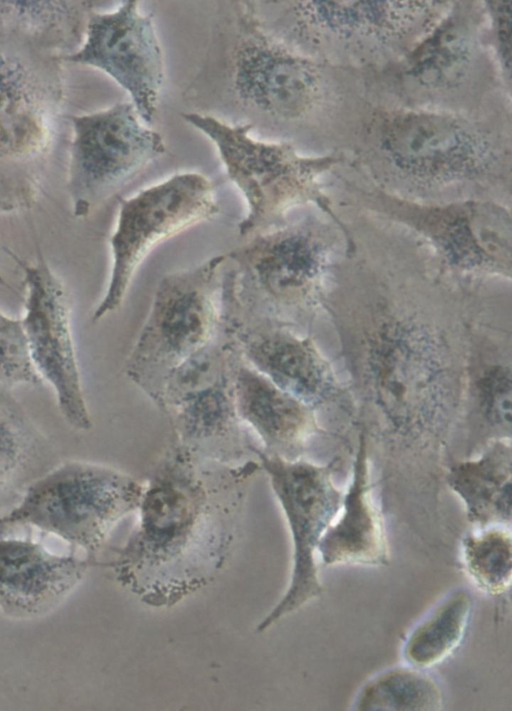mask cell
Listing matches in <instances>:
<instances>
[{"instance_id": "4fadbf2b", "label": "cell", "mask_w": 512, "mask_h": 711, "mask_svg": "<svg viewBox=\"0 0 512 711\" xmlns=\"http://www.w3.org/2000/svg\"><path fill=\"white\" fill-rule=\"evenodd\" d=\"M86 41L63 60L97 67L131 96L140 118L150 123L164 79L162 50L152 19L129 0L114 12L88 15Z\"/></svg>"}, {"instance_id": "ffe728a7", "label": "cell", "mask_w": 512, "mask_h": 711, "mask_svg": "<svg viewBox=\"0 0 512 711\" xmlns=\"http://www.w3.org/2000/svg\"><path fill=\"white\" fill-rule=\"evenodd\" d=\"M443 707V694L423 669L401 666L370 678L354 697L351 709L359 711H432Z\"/></svg>"}, {"instance_id": "3957f363", "label": "cell", "mask_w": 512, "mask_h": 711, "mask_svg": "<svg viewBox=\"0 0 512 711\" xmlns=\"http://www.w3.org/2000/svg\"><path fill=\"white\" fill-rule=\"evenodd\" d=\"M227 255L166 274L128 354L124 371L157 406L173 374L208 347L221 330L222 277Z\"/></svg>"}, {"instance_id": "52a82bcc", "label": "cell", "mask_w": 512, "mask_h": 711, "mask_svg": "<svg viewBox=\"0 0 512 711\" xmlns=\"http://www.w3.org/2000/svg\"><path fill=\"white\" fill-rule=\"evenodd\" d=\"M254 453L284 512L293 547L290 585L258 625L257 631L261 632L321 595L316 552L322 535L340 510L343 492L333 480L338 459L320 465L266 454L258 446Z\"/></svg>"}, {"instance_id": "6da1fadb", "label": "cell", "mask_w": 512, "mask_h": 711, "mask_svg": "<svg viewBox=\"0 0 512 711\" xmlns=\"http://www.w3.org/2000/svg\"><path fill=\"white\" fill-rule=\"evenodd\" d=\"M257 459L225 465L174 440L144 483L139 522L112 564L153 605L176 602L208 580L230 548Z\"/></svg>"}, {"instance_id": "7c38bea8", "label": "cell", "mask_w": 512, "mask_h": 711, "mask_svg": "<svg viewBox=\"0 0 512 711\" xmlns=\"http://www.w3.org/2000/svg\"><path fill=\"white\" fill-rule=\"evenodd\" d=\"M221 325L244 360L314 410L334 392L324 357L287 324L243 307L222 279Z\"/></svg>"}, {"instance_id": "d6986e66", "label": "cell", "mask_w": 512, "mask_h": 711, "mask_svg": "<svg viewBox=\"0 0 512 711\" xmlns=\"http://www.w3.org/2000/svg\"><path fill=\"white\" fill-rule=\"evenodd\" d=\"M472 605L464 589L443 598L409 633L402 649L406 662L424 669L449 657L464 638Z\"/></svg>"}, {"instance_id": "8fae6325", "label": "cell", "mask_w": 512, "mask_h": 711, "mask_svg": "<svg viewBox=\"0 0 512 711\" xmlns=\"http://www.w3.org/2000/svg\"><path fill=\"white\" fill-rule=\"evenodd\" d=\"M14 259L24 275L26 300L21 320L33 363L52 386L65 421L76 430L88 431L92 419L76 357L67 290L42 257L34 263Z\"/></svg>"}, {"instance_id": "d4e9b609", "label": "cell", "mask_w": 512, "mask_h": 711, "mask_svg": "<svg viewBox=\"0 0 512 711\" xmlns=\"http://www.w3.org/2000/svg\"><path fill=\"white\" fill-rule=\"evenodd\" d=\"M511 385L508 374L492 371L477 386L474 408L481 422L498 438H510Z\"/></svg>"}, {"instance_id": "44dd1931", "label": "cell", "mask_w": 512, "mask_h": 711, "mask_svg": "<svg viewBox=\"0 0 512 711\" xmlns=\"http://www.w3.org/2000/svg\"><path fill=\"white\" fill-rule=\"evenodd\" d=\"M43 444L22 406L0 386V496L38 467Z\"/></svg>"}, {"instance_id": "9c48e42d", "label": "cell", "mask_w": 512, "mask_h": 711, "mask_svg": "<svg viewBox=\"0 0 512 711\" xmlns=\"http://www.w3.org/2000/svg\"><path fill=\"white\" fill-rule=\"evenodd\" d=\"M183 118L215 143L229 178L246 198L248 213L238 226L241 236L271 230L302 198L307 165L289 145L252 138V124L231 126L198 113Z\"/></svg>"}, {"instance_id": "ac0fdd59", "label": "cell", "mask_w": 512, "mask_h": 711, "mask_svg": "<svg viewBox=\"0 0 512 711\" xmlns=\"http://www.w3.org/2000/svg\"><path fill=\"white\" fill-rule=\"evenodd\" d=\"M415 3V2H414ZM387 2H298L292 16L301 29H319L344 36H386L401 28L409 16L415 15L416 5Z\"/></svg>"}, {"instance_id": "484cf974", "label": "cell", "mask_w": 512, "mask_h": 711, "mask_svg": "<svg viewBox=\"0 0 512 711\" xmlns=\"http://www.w3.org/2000/svg\"><path fill=\"white\" fill-rule=\"evenodd\" d=\"M0 284L6 285V281L3 278V275L0 273Z\"/></svg>"}, {"instance_id": "cb8c5ba5", "label": "cell", "mask_w": 512, "mask_h": 711, "mask_svg": "<svg viewBox=\"0 0 512 711\" xmlns=\"http://www.w3.org/2000/svg\"><path fill=\"white\" fill-rule=\"evenodd\" d=\"M42 382L31 357L22 320L0 311V386L9 389Z\"/></svg>"}, {"instance_id": "5bb4252c", "label": "cell", "mask_w": 512, "mask_h": 711, "mask_svg": "<svg viewBox=\"0 0 512 711\" xmlns=\"http://www.w3.org/2000/svg\"><path fill=\"white\" fill-rule=\"evenodd\" d=\"M92 561L51 553L31 539L0 538V610L20 620L53 612L82 580Z\"/></svg>"}, {"instance_id": "603a6c76", "label": "cell", "mask_w": 512, "mask_h": 711, "mask_svg": "<svg viewBox=\"0 0 512 711\" xmlns=\"http://www.w3.org/2000/svg\"><path fill=\"white\" fill-rule=\"evenodd\" d=\"M468 62V47L464 34L452 25L441 28L422 47L412 71L414 77L430 87L452 84L461 76Z\"/></svg>"}, {"instance_id": "7a4b0ae2", "label": "cell", "mask_w": 512, "mask_h": 711, "mask_svg": "<svg viewBox=\"0 0 512 711\" xmlns=\"http://www.w3.org/2000/svg\"><path fill=\"white\" fill-rule=\"evenodd\" d=\"M0 15V214L38 201L64 84L59 45L72 29L17 2Z\"/></svg>"}, {"instance_id": "5b68a950", "label": "cell", "mask_w": 512, "mask_h": 711, "mask_svg": "<svg viewBox=\"0 0 512 711\" xmlns=\"http://www.w3.org/2000/svg\"><path fill=\"white\" fill-rule=\"evenodd\" d=\"M234 355L221 326L217 338L173 374L158 405L176 443L200 459L225 465L256 459V445L236 411Z\"/></svg>"}, {"instance_id": "7402d4cb", "label": "cell", "mask_w": 512, "mask_h": 711, "mask_svg": "<svg viewBox=\"0 0 512 711\" xmlns=\"http://www.w3.org/2000/svg\"><path fill=\"white\" fill-rule=\"evenodd\" d=\"M464 568L482 591L500 595L509 589L512 577V542L504 526H489L462 541Z\"/></svg>"}, {"instance_id": "2e32d148", "label": "cell", "mask_w": 512, "mask_h": 711, "mask_svg": "<svg viewBox=\"0 0 512 711\" xmlns=\"http://www.w3.org/2000/svg\"><path fill=\"white\" fill-rule=\"evenodd\" d=\"M368 460L366 439L361 434L339 516L318 544L317 552L325 565L378 566L387 562L384 526L372 493Z\"/></svg>"}, {"instance_id": "8992f818", "label": "cell", "mask_w": 512, "mask_h": 711, "mask_svg": "<svg viewBox=\"0 0 512 711\" xmlns=\"http://www.w3.org/2000/svg\"><path fill=\"white\" fill-rule=\"evenodd\" d=\"M119 205L116 230L110 239V281L93 312L94 322L121 307L137 268L157 244L219 212L212 183L199 173L176 174L121 199Z\"/></svg>"}, {"instance_id": "9a60e30c", "label": "cell", "mask_w": 512, "mask_h": 711, "mask_svg": "<svg viewBox=\"0 0 512 711\" xmlns=\"http://www.w3.org/2000/svg\"><path fill=\"white\" fill-rule=\"evenodd\" d=\"M233 386L239 419L259 439V448L270 455L300 458L318 430L315 410L259 373L236 347Z\"/></svg>"}, {"instance_id": "277c9868", "label": "cell", "mask_w": 512, "mask_h": 711, "mask_svg": "<svg viewBox=\"0 0 512 711\" xmlns=\"http://www.w3.org/2000/svg\"><path fill=\"white\" fill-rule=\"evenodd\" d=\"M143 488L119 469L67 461L27 487L19 504L0 517V535L33 526L93 553L119 521L138 509Z\"/></svg>"}, {"instance_id": "30bf717a", "label": "cell", "mask_w": 512, "mask_h": 711, "mask_svg": "<svg viewBox=\"0 0 512 711\" xmlns=\"http://www.w3.org/2000/svg\"><path fill=\"white\" fill-rule=\"evenodd\" d=\"M233 50V88L243 106L277 121L307 117L323 98L316 66L267 33L250 10Z\"/></svg>"}, {"instance_id": "ba28073f", "label": "cell", "mask_w": 512, "mask_h": 711, "mask_svg": "<svg viewBox=\"0 0 512 711\" xmlns=\"http://www.w3.org/2000/svg\"><path fill=\"white\" fill-rule=\"evenodd\" d=\"M68 190L83 218L165 152L161 135L143 126L133 104L71 118Z\"/></svg>"}, {"instance_id": "e0dca14e", "label": "cell", "mask_w": 512, "mask_h": 711, "mask_svg": "<svg viewBox=\"0 0 512 711\" xmlns=\"http://www.w3.org/2000/svg\"><path fill=\"white\" fill-rule=\"evenodd\" d=\"M511 469L510 438L493 439L477 458L449 468L448 486L463 502L470 523L478 528L510 524Z\"/></svg>"}]
</instances>
